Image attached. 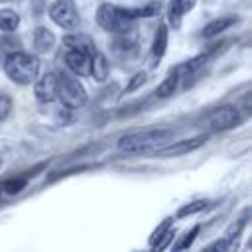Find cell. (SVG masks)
<instances>
[{"label": "cell", "mask_w": 252, "mask_h": 252, "mask_svg": "<svg viewBox=\"0 0 252 252\" xmlns=\"http://www.w3.org/2000/svg\"><path fill=\"white\" fill-rule=\"evenodd\" d=\"M173 138L171 130H144L132 132L118 140V150L126 154H142L148 150H158Z\"/></svg>", "instance_id": "obj_1"}, {"label": "cell", "mask_w": 252, "mask_h": 252, "mask_svg": "<svg viewBox=\"0 0 252 252\" xmlns=\"http://www.w3.org/2000/svg\"><path fill=\"white\" fill-rule=\"evenodd\" d=\"M4 71L14 83L30 85L35 81V77L39 73V61L33 55L16 49L4 57Z\"/></svg>", "instance_id": "obj_2"}, {"label": "cell", "mask_w": 252, "mask_h": 252, "mask_svg": "<svg viewBox=\"0 0 252 252\" xmlns=\"http://www.w3.org/2000/svg\"><path fill=\"white\" fill-rule=\"evenodd\" d=\"M96 22L102 30L110 33H124L134 30L136 20L130 18L128 8H120L114 4H100L96 10Z\"/></svg>", "instance_id": "obj_3"}, {"label": "cell", "mask_w": 252, "mask_h": 252, "mask_svg": "<svg viewBox=\"0 0 252 252\" xmlns=\"http://www.w3.org/2000/svg\"><path fill=\"white\" fill-rule=\"evenodd\" d=\"M57 98L67 108H81L87 102V91L79 79L71 75H57Z\"/></svg>", "instance_id": "obj_4"}, {"label": "cell", "mask_w": 252, "mask_h": 252, "mask_svg": "<svg viewBox=\"0 0 252 252\" xmlns=\"http://www.w3.org/2000/svg\"><path fill=\"white\" fill-rule=\"evenodd\" d=\"M205 122H207V128H209V130H215V132L230 130V128H234V126L240 122V112H238V108L232 106V104L219 106V108H215L213 112L207 114Z\"/></svg>", "instance_id": "obj_5"}, {"label": "cell", "mask_w": 252, "mask_h": 252, "mask_svg": "<svg viewBox=\"0 0 252 252\" xmlns=\"http://www.w3.org/2000/svg\"><path fill=\"white\" fill-rule=\"evenodd\" d=\"M49 16L63 30H75L79 26V14L71 0H55L49 6Z\"/></svg>", "instance_id": "obj_6"}, {"label": "cell", "mask_w": 252, "mask_h": 252, "mask_svg": "<svg viewBox=\"0 0 252 252\" xmlns=\"http://www.w3.org/2000/svg\"><path fill=\"white\" fill-rule=\"evenodd\" d=\"M207 134H199V136H195V138H189V140H181V142H175V144H171V146H161V148H158L156 150V154L159 156V158H175V156H183V154H189V152H193V150H197V148H201L205 142H207Z\"/></svg>", "instance_id": "obj_7"}, {"label": "cell", "mask_w": 252, "mask_h": 252, "mask_svg": "<svg viewBox=\"0 0 252 252\" xmlns=\"http://www.w3.org/2000/svg\"><path fill=\"white\" fill-rule=\"evenodd\" d=\"M33 94L39 102H53L57 98V75L55 73H45L39 79L35 77Z\"/></svg>", "instance_id": "obj_8"}, {"label": "cell", "mask_w": 252, "mask_h": 252, "mask_svg": "<svg viewBox=\"0 0 252 252\" xmlns=\"http://www.w3.org/2000/svg\"><path fill=\"white\" fill-rule=\"evenodd\" d=\"M134 30L130 32H124V33H114V41H112V51L122 57V59H132L136 53H138V41L136 37L132 35Z\"/></svg>", "instance_id": "obj_9"}, {"label": "cell", "mask_w": 252, "mask_h": 252, "mask_svg": "<svg viewBox=\"0 0 252 252\" xmlns=\"http://www.w3.org/2000/svg\"><path fill=\"white\" fill-rule=\"evenodd\" d=\"M65 63L67 67L79 75V77H87L91 75V55L83 53V51H77V49H69L65 53Z\"/></svg>", "instance_id": "obj_10"}, {"label": "cell", "mask_w": 252, "mask_h": 252, "mask_svg": "<svg viewBox=\"0 0 252 252\" xmlns=\"http://www.w3.org/2000/svg\"><path fill=\"white\" fill-rule=\"evenodd\" d=\"M63 43H65L69 49H77V51H83V53H87V55H93V53L96 51L94 41H93L89 35L79 33V32L65 35V37H63Z\"/></svg>", "instance_id": "obj_11"}, {"label": "cell", "mask_w": 252, "mask_h": 252, "mask_svg": "<svg viewBox=\"0 0 252 252\" xmlns=\"http://www.w3.org/2000/svg\"><path fill=\"white\" fill-rule=\"evenodd\" d=\"M55 45V35L51 30H47L45 26H37L33 30V49L37 53H47L51 51Z\"/></svg>", "instance_id": "obj_12"}, {"label": "cell", "mask_w": 252, "mask_h": 252, "mask_svg": "<svg viewBox=\"0 0 252 252\" xmlns=\"http://www.w3.org/2000/svg\"><path fill=\"white\" fill-rule=\"evenodd\" d=\"M108 73H110V63H108L106 55L100 51H94L91 55V75L94 77V81L102 83V81H106Z\"/></svg>", "instance_id": "obj_13"}, {"label": "cell", "mask_w": 252, "mask_h": 252, "mask_svg": "<svg viewBox=\"0 0 252 252\" xmlns=\"http://www.w3.org/2000/svg\"><path fill=\"white\" fill-rule=\"evenodd\" d=\"M236 22H238L236 16H222V18H217V20L209 22V24L203 28V37H215V35H219L220 32L228 30L230 26H234Z\"/></svg>", "instance_id": "obj_14"}, {"label": "cell", "mask_w": 252, "mask_h": 252, "mask_svg": "<svg viewBox=\"0 0 252 252\" xmlns=\"http://www.w3.org/2000/svg\"><path fill=\"white\" fill-rule=\"evenodd\" d=\"M179 79H181V73H179V69H173L159 85H158V89H156V94L159 96V98H167V96H171L175 91H177V85H179Z\"/></svg>", "instance_id": "obj_15"}, {"label": "cell", "mask_w": 252, "mask_h": 252, "mask_svg": "<svg viewBox=\"0 0 252 252\" xmlns=\"http://www.w3.org/2000/svg\"><path fill=\"white\" fill-rule=\"evenodd\" d=\"M167 26L165 24H159L156 35H154V43H152V57L154 59H161L165 49H167Z\"/></svg>", "instance_id": "obj_16"}, {"label": "cell", "mask_w": 252, "mask_h": 252, "mask_svg": "<svg viewBox=\"0 0 252 252\" xmlns=\"http://www.w3.org/2000/svg\"><path fill=\"white\" fill-rule=\"evenodd\" d=\"M20 26V16L14 10H0V30L2 32H14Z\"/></svg>", "instance_id": "obj_17"}, {"label": "cell", "mask_w": 252, "mask_h": 252, "mask_svg": "<svg viewBox=\"0 0 252 252\" xmlns=\"http://www.w3.org/2000/svg\"><path fill=\"white\" fill-rule=\"evenodd\" d=\"M183 14H185V12H183L179 0H171L169 6H167V20H169V24H171L173 28H179V26H181Z\"/></svg>", "instance_id": "obj_18"}, {"label": "cell", "mask_w": 252, "mask_h": 252, "mask_svg": "<svg viewBox=\"0 0 252 252\" xmlns=\"http://www.w3.org/2000/svg\"><path fill=\"white\" fill-rule=\"evenodd\" d=\"M26 183H28V177H10V179H6L2 183L0 189L6 191V193H10V195H16V193H20L26 187Z\"/></svg>", "instance_id": "obj_19"}, {"label": "cell", "mask_w": 252, "mask_h": 252, "mask_svg": "<svg viewBox=\"0 0 252 252\" xmlns=\"http://www.w3.org/2000/svg\"><path fill=\"white\" fill-rule=\"evenodd\" d=\"M205 207H207V201H193V203H187V205H183V207L177 211V217H179V219H183V217H189V215L201 213Z\"/></svg>", "instance_id": "obj_20"}, {"label": "cell", "mask_w": 252, "mask_h": 252, "mask_svg": "<svg viewBox=\"0 0 252 252\" xmlns=\"http://www.w3.org/2000/svg\"><path fill=\"white\" fill-rule=\"evenodd\" d=\"M146 73L144 71H138V73H134L132 77H130V81H128V85L124 87V94H130V93H134V91H138L144 83H146Z\"/></svg>", "instance_id": "obj_21"}, {"label": "cell", "mask_w": 252, "mask_h": 252, "mask_svg": "<svg viewBox=\"0 0 252 252\" xmlns=\"http://www.w3.org/2000/svg\"><path fill=\"white\" fill-rule=\"evenodd\" d=\"M169 228H171V217L163 219V222H161V224H159V226H158V228L152 232V236H150V248H154V246H156V244L161 240V236H163V234H165Z\"/></svg>", "instance_id": "obj_22"}, {"label": "cell", "mask_w": 252, "mask_h": 252, "mask_svg": "<svg viewBox=\"0 0 252 252\" xmlns=\"http://www.w3.org/2000/svg\"><path fill=\"white\" fill-rule=\"evenodd\" d=\"M199 230H201V226H199V224H195V226H193L191 230H187V232H185V234L181 236V240H179V242H177V244H175L173 248H175V250H185V248H189V246L193 244L195 236L199 234Z\"/></svg>", "instance_id": "obj_23"}, {"label": "cell", "mask_w": 252, "mask_h": 252, "mask_svg": "<svg viewBox=\"0 0 252 252\" xmlns=\"http://www.w3.org/2000/svg\"><path fill=\"white\" fill-rule=\"evenodd\" d=\"M10 110H12V98H10V94H8V93L0 91V122L8 118Z\"/></svg>", "instance_id": "obj_24"}, {"label": "cell", "mask_w": 252, "mask_h": 252, "mask_svg": "<svg viewBox=\"0 0 252 252\" xmlns=\"http://www.w3.org/2000/svg\"><path fill=\"white\" fill-rule=\"evenodd\" d=\"M179 4L183 8V12H189V10L195 8V0H179Z\"/></svg>", "instance_id": "obj_25"}, {"label": "cell", "mask_w": 252, "mask_h": 252, "mask_svg": "<svg viewBox=\"0 0 252 252\" xmlns=\"http://www.w3.org/2000/svg\"><path fill=\"white\" fill-rule=\"evenodd\" d=\"M0 195H2V189H0Z\"/></svg>", "instance_id": "obj_26"}]
</instances>
